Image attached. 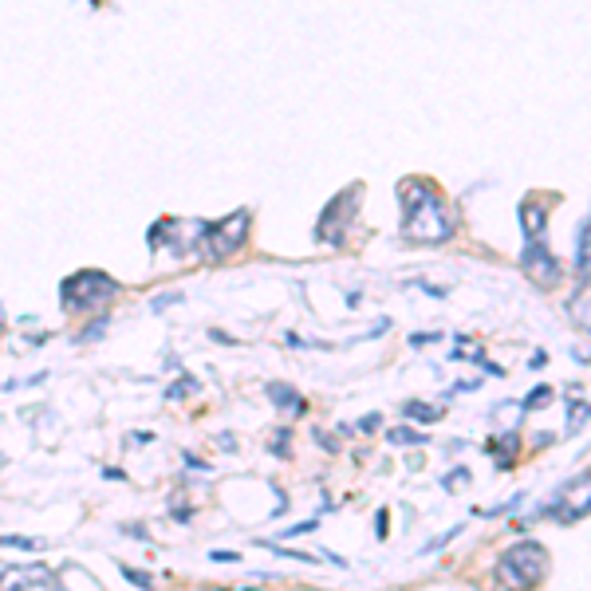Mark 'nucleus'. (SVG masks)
<instances>
[{
    "label": "nucleus",
    "instance_id": "obj_14",
    "mask_svg": "<svg viewBox=\"0 0 591 591\" xmlns=\"http://www.w3.org/2000/svg\"><path fill=\"white\" fill-rule=\"evenodd\" d=\"M123 576H127L131 584H138V588H150V576H146V572H134V568H123Z\"/></svg>",
    "mask_w": 591,
    "mask_h": 591
},
{
    "label": "nucleus",
    "instance_id": "obj_1",
    "mask_svg": "<svg viewBox=\"0 0 591 591\" xmlns=\"http://www.w3.org/2000/svg\"><path fill=\"white\" fill-rule=\"evenodd\" d=\"M402 197V237L418 241V245H442L454 233V221L446 213L442 194L426 182V178H406L398 186Z\"/></svg>",
    "mask_w": 591,
    "mask_h": 591
},
{
    "label": "nucleus",
    "instance_id": "obj_4",
    "mask_svg": "<svg viewBox=\"0 0 591 591\" xmlns=\"http://www.w3.org/2000/svg\"><path fill=\"white\" fill-rule=\"evenodd\" d=\"M501 576H505L513 588H532V584H540V580L548 576V556H544V548H540L536 540H525V544L509 548L505 560H501Z\"/></svg>",
    "mask_w": 591,
    "mask_h": 591
},
{
    "label": "nucleus",
    "instance_id": "obj_12",
    "mask_svg": "<svg viewBox=\"0 0 591 591\" xmlns=\"http://www.w3.org/2000/svg\"><path fill=\"white\" fill-rule=\"evenodd\" d=\"M0 544L4 548H24V552H40L44 548V540H28V536H0Z\"/></svg>",
    "mask_w": 591,
    "mask_h": 591
},
{
    "label": "nucleus",
    "instance_id": "obj_11",
    "mask_svg": "<svg viewBox=\"0 0 591 591\" xmlns=\"http://www.w3.org/2000/svg\"><path fill=\"white\" fill-rule=\"evenodd\" d=\"M406 414L418 418V422H438V418H442L438 406H422V402H406Z\"/></svg>",
    "mask_w": 591,
    "mask_h": 591
},
{
    "label": "nucleus",
    "instance_id": "obj_6",
    "mask_svg": "<svg viewBox=\"0 0 591 591\" xmlns=\"http://www.w3.org/2000/svg\"><path fill=\"white\" fill-rule=\"evenodd\" d=\"M525 268H528V276H532L536 284H544V288L560 284V261H556V257L548 253V245H544L540 237H528Z\"/></svg>",
    "mask_w": 591,
    "mask_h": 591
},
{
    "label": "nucleus",
    "instance_id": "obj_5",
    "mask_svg": "<svg viewBox=\"0 0 591 591\" xmlns=\"http://www.w3.org/2000/svg\"><path fill=\"white\" fill-rule=\"evenodd\" d=\"M588 513H591V469L580 473L576 481H568V485L556 493V501L544 509V517H552V521H560V525H576V521H584Z\"/></svg>",
    "mask_w": 591,
    "mask_h": 591
},
{
    "label": "nucleus",
    "instance_id": "obj_7",
    "mask_svg": "<svg viewBox=\"0 0 591 591\" xmlns=\"http://www.w3.org/2000/svg\"><path fill=\"white\" fill-rule=\"evenodd\" d=\"M568 316H572L580 328L591 331V280H584V284L576 288V296L568 300Z\"/></svg>",
    "mask_w": 591,
    "mask_h": 591
},
{
    "label": "nucleus",
    "instance_id": "obj_9",
    "mask_svg": "<svg viewBox=\"0 0 591 591\" xmlns=\"http://www.w3.org/2000/svg\"><path fill=\"white\" fill-rule=\"evenodd\" d=\"M576 268L584 272V280H591V221L580 233V257H576Z\"/></svg>",
    "mask_w": 591,
    "mask_h": 591
},
{
    "label": "nucleus",
    "instance_id": "obj_2",
    "mask_svg": "<svg viewBox=\"0 0 591 591\" xmlns=\"http://www.w3.org/2000/svg\"><path fill=\"white\" fill-rule=\"evenodd\" d=\"M115 292H119V280H111V276L99 272V268L75 272L71 280H64V288H60L64 304L67 308H75V312H83V308H99V304H107Z\"/></svg>",
    "mask_w": 591,
    "mask_h": 591
},
{
    "label": "nucleus",
    "instance_id": "obj_8",
    "mask_svg": "<svg viewBox=\"0 0 591 591\" xmlns=\"http://www.w3.org/2000/svg\"><path fill=\"white\" fill-rule=\"evenodd\" d=\"M268 394H272V402H276V406H288L292 414H300V410H304V398L292 391V387H280V383H272V387H268Z\"/></svg>",
    "mask_w": 591,
    "mask_h": 591
},
{
    "label": "nucleus",
    "instance_id": "obj_10",
    "mask_svg": "<svg viewBox=\"0 0 591 591\" xmlns=\"http://www.w3.org/2000/svg\"><path fill=\"white\" fill-rule=\"evenodd\" d=\"M521 217H525V229H528V237H540V225H544V209H540V205H532V201H528L525 209H521Z\"/></svg>",
    "mask_w": 591,
    "mask_h": 591
},
{
    "label": "nucleus",
    "instance_id": "obj_3",
    "mask_svg": "<svg viewBox=\"0 0 591 591\" xmlns=\"http://www.w3.org/2000/svg\"><path fill=\"white\" fill-rule=\"evenodd\" d=\"M249 225H253V209H237V213L225 217L221 225H205V237H201L205 257H209V261L233 257V253L249 241Z\"/></svg>",
    "mask_w": 591,
    "mask_h": 591
},
{
    "label": "nucleus",
    "instance_id": "obj_15",
    "mask_svg": "<svg viewBox=\"0 0 591 591\" xmlns=\"http://www.w3.org/2000/svg\"><path fill=\"white\" fill-rule=\"evenodd\" d=\"M4 576H8V568H4V564H0V580H4Z\"/></svg>",
    "mask_w": 591,
    "mask_h": 591
},
{
    "label": "nucleus",
    "instance_id": "obj_13",
    "mask_svg": "<svg viewBox=\"0 0 591 591\" xmlns=\"http://www.w3.org/2000/svg\"><path fill=\"white\" fill-rule=\"evenodd\" d=\"M591 414V406L588 402H576V414H572V422H568V434H576L580 426H584V418Z\"/></svg>",
    "mask_w": 591,
    "mask_h": 591
}]
</instances>
